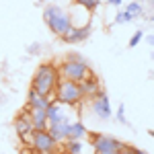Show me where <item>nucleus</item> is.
<instances>
[{"label":"nucleus","mask_w":154,"mask_h":154,"mask_svg":"<svg viewBox=\"0 0 154 154\" xmlns=\"http://www.w3.org/2000/svg\"><path fill=\"white\" fill-rule=\"evenodd\" d=\"M12 128L17 131V136L21 138V142L27 144V146H31V140H33V123H31V115H29V109H23L14 121H12Z\"/></svg>","instance_id":"5"},{"label":"nucleus","mask_w":154,"mask_h":154,"mask_svg":"<svg viewBox=\"0 0 154 154\" xmlns=\"http://www.w3.org/2000/svg\"><path fill=\"white\" fill-rule=\"evenodd\" d=\"M138 154H148V152H146V150H140V148H138Z\"/></svg>","instance_id":"25"},{"label":"nucleus","mask_w":154,"mask_h":154,"mask_svg":"<svg viewBox=\"0 0 154 154\" xmlns=\"http://www.w3.org/2000/svg\"><path fill=\"white\" fill-rule=\"evenodd\" d=\"M146 43H148L150 48H154V35H148V37H146Z\"/></svg>","instance_id":"24"},{"label":"nucleus","mask_w":154,"mask_h":154,"mask_svg":"<svg viewBox=\"0 0 154 154\" xmlns=\"http://www.w3.org/2000/svg\"><path fill=\"white\" fill-rule=\"evenodd\" d=\"M80 88H82V97H84V99H93L103 86H101V82H99V78L93 74V76H88L86 80L80 82Z\"/></svg>","instance_id":"11"},{"label":"nucleus","mask_w":154,"mask_h":154,"mask_svg":"<svg viewBox=\"0 0 154 154\" xmlns=\"http://www.w3.org/2000/svg\"><path fill=\"white\" fill-rule=\"evenodd\" d=\"M56 101L64 103V105L76 107V103L84 101L80 84H78V82H72V80H62V78H60L58 86H56Z\"/></svg>","instance_id":"4"},{"label":"nucleus","mask_w":154,"mask_h":154,"mask_svg":"<svg viewBox=\"0 0 154 154\" xmlns=\"http://www.w3.org/2000/svg\"><path fill=\"white\" fill-rule=\"evenodd\" d=\"M91 111H93L99 119H111L113 109L109 105V95L105 93V88H101V91L91 99Z\"/></svg>","instance_id":"8"},{"label":"nucleus","mask_w":154,"mask_h":154,"mask_svg":"<svg viewBox=\"0 0 154 154\" xmlns=\"http://www.w3.org/2000/svg\"><path fill=\"white\" fill-rule=\"evenodd\" d=\"M27 51H29V54H37V51H39V45L33 43V45H29V48H27Z\"/></svg>","instance_id":"22"},{"label":"nucleus","mask_w":154,"mask_h":154,"mask_svg":"<svg viewBox=\"0 0 154 154\" xmlns=\"http://www.w3.org/2000/svg\"><path fill=\"white\" fill-rule=\"evenodd\" d=\"M60 82V72L56 62H43L33 74L31 88L43 97H49V101H56V86Z\"/></svg>","instance_id":"1"},{"label":"nucleus","mask_w":154,"mask_h":154,"mask_svg":"<svg viewBox=\"0 0 154 154\" xmlns=\"http://www.w3.org/2000/svg\"><path fill=\"white\" fill-rule=\"evenodd\" d=\"M117 154H121V152H117Z\"/></svg>","instance_id":"28"},{"label":"nucleus","mask_w":154,"mask_h":154,"mask_svg":"<svg viewBox=\"0 0 154 154\" xmlns=\"http://www.w3.org/2000/svg\"><path fill=\"white\" fill-rule=\"evenodd\" d=\"M62 154H82V142H78V140H66L64 148H62Z\"/></svg>","instance_id":"14"},{"label":"nucleus","mask_w":154,"mask_h":154,"mask_svg":"<svg viewBox=\"0 0 154 154\" xmlns=\"http://www.w3.org/2000/svg\"><path fill=\"white\" fill-rule=\"evenodd\" d=\"M29 115H31V123L35 131L48 130V113L43 109H29Z\"/></svg>","instance_id":"13"},{"label":"nucleus","mask_w":154,"mask_h":154,"mask_svg":"<svg viewBox=\"0 0 154 154\" xmlns=\"http://www.w3.org/2000/svg\"><path fill=\"white\" fill-rule=\"evenodd\" d=\"M31 146L33 150L39 154H51V152H58V142L49 136L48 130L43 131H33V140H31Z\"/></svg>","instance_id":"7"},{"label":"nucleus","mask_w":154,"mask_h":154,"mask_svg":"<svg viewBox=\"0 0 154 154\" xmlns=\"http://www.w3.org/2000/svg\"><path fill=\"white\" fill-rule=\"evenodd\" d=\"M109 6H121V0H107Z\"/></svg>","instance_id":"23"},{"label":"nucleus","mask_w":154,"mask_h":154,"mask_svg":"<svg viewBox=\"0 0 154 154\" xmlns=\"http://www.w3.org/2000/svg\"><path fill=\"white\" fill-rule=\"evenodd\" d=\"M148 134H150V136H152V138H154V130H148Z\"/></svg>","instance_id":"26"},{"label":"nucleus","mask_w":154,"mask_h":154,"mask_svg":"<svg viewBox=\"0 0 154 154\" xmlns=\"http://www.w3.org/2000/svg\"><path fill=\"white\" fill-rule=\"evenodd\" d=\"M121 154H138V148H136V146H131V144H125V146H123V150H121Z\"/></svg>","instance_id":"21"},{"label":"nucleus","mask_w":154,"mask_h":154,"mask_svg":"<svg viewBox=\"0 0 154 154\" xmlns=\"http://www.w3.org/2000/svg\"><path fill=\"white\" fill-rule=\"evenodd\" d=\"M58 72L62 80H72V82H78V84L82 80H86L88 76H93V70L86 62H68V60H64L58 66Z\"/></svg>","instance_id":"3"},{"label":"nucleus","mask_w":154,"mask_h":154,"mask_svg":"<svg viewBox=\"0 0 154 154\" xmlns=\"http://www.w3.org/2000/svg\"><path fill=\"white\" fill-rule=\"evenodd\" d=\"M74 6H80L88 12H95L101 6V0H74Z\"/></svg>","instance_id":"15"},{"label":"nucleus","mask_w":154,"mask_h":154,"mask_svg":"<svg viewBox=\"0 0 154 154\" xmlns=\"http://www.w3.org/2000/svg\"><path fill=\"white\" fill-rule=\"evenodd\" d=\"M43 23L48 25V29L56 37H64L74 27L72 19H70V12L64 11L60 4H48L43 8Z\"/></svg>","instance_id":"2"},{"label":"nucleus","mask_w":154,"mask_h":154,"mask_svg":"<svg viewBox=\"0 0 154 154\" xmlns=\"http://www.w3.org/2000/svg\"><path fill=\"white\" fill-rule=\"evenodd\" d=\"M142 39H144V31H140V29H138V31L131 35V39H130V43H128V45H130V48H136Z\"/></svg>","instance_id":"18"},{"label":"nucleus","mask_w":154,"mask_h":154,"mask_svg":"<svg viewBox=\"0 0 154 154\" xmlns=\"http://www.w3.org/2000/svg\"><path fill=\"white\" fill-rule=\"evenodd\" d=\"M130 21H134V17L128 11H119L115 14V25H123V23H130Z\"/></svg>","instance_id":"17"},{"label":"nucleus","mask_w":154,"mask_h":154,"mask_svg":"<svg viewBox=\"0 0 154 154\" xmlns=\"http://www.w3.org/2000/svg\"><path fill=\"white\" fill-rule=\"evenodd\" d=\"M66 60H68V62H86L84 56H82V54H78V51H70V54H66Z\"/></svg>","instance_id":"19"},{"label":"nucleus","mask_w":154,"mask_h":154,"mask_svg":"<svg viewBox=\"0 0 154 154\" xmlns=\"http://www.w3.org/2000/svg\"><path fill=\"white\" fill-rule=\"evenodd\" d=\"M119 123H125V105H119L117 107V113H115Z\"/></svg>","instance_id":"20"},{"label":"nucleus","mask_w":154,"mask_h":154,"mask_svg":"<svg viewBox=\"0 0 154 154\" xmlns=\"http://www.w3.org/2000/svg\"><path fill=\"white\" fill-rule=\"evenodd\" d=\"M125 11L130 12L134 19H138V17H142V14H144V6L140 4V2H138V0H131L130 4L125 6Z\"/></svg>","instance_id":"16"},{"label":"nucleus","mask_w":154,"mask_h":154,"mask_svg":"<svg viewBox=\"0 0 154 154\" xmlns=\"http://www.w3.org/2000/svg\"><path fill=\"white\" fill-rule=\"evenodd\" d=\"M86 136H88V130H86V125L80 121V117L74 119V121L70 123V130H68V140L84 142V140H86Z\"/></svg>","instance_id":"12"},{"label":"nucleus","mask_w":154,"mask_h":154,"mask_svg":"<svg viewBox=\"0 0 154 154\" xmlns=\"http://www.w3.org/2000/svg\"><path fill=\"white\" fill-rule=\"evenodd\" d=\"M43 2H45V0H37V4H43Z\"/></svg>","instance_id":"27"},{"label":"nucleus","mask_w":154,"mask_h":154,"mask_svg":"<svg viewBox=\"0 0 154 154\" xmlns=\"http://www.w3.org/2000/svg\"><path fill=\"white\" fill-rule=\"evenodd\" d=\"M49 105H51L49 97H43L39 93H35L33 88H29V93H27V109H43V111H48Z\"/></svg>","instance_id":"10"},{"label":"nucleus","mask_w":154,"mask_h":154,"mask_svg":"<svg viewBox=\"0 0 154 154\" xmlns=\"http://www.w3.org/2000/svg\"><path fill=\"white\" fill-rule=\"evenodd\" d=\"M91 146H93V152H95V154H117V152L123 150V146H125V144L121 142V140H117L115 136L101 134V136H99V140L93 142Z\"/></svg>","instance_id":"6"},{"label":"nucleus","mask_w":154,"mask_h":154,"mask_svg":"<svg viewBox=\"0 0 154 154\" xmlns=\"http://www.w3.org/2000/svg\"><path fill=\"white\" fill-rule=\"evenodd\" d=\"M91 31H93V27H91V25L72 27L70 31H68L64 37H60V39H62L64 43H82V41H86V39L91 37Z\"/></svg>","instance_id":"9"}]
</instances>
